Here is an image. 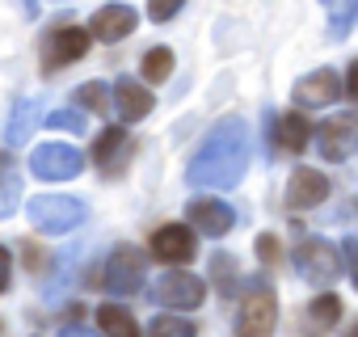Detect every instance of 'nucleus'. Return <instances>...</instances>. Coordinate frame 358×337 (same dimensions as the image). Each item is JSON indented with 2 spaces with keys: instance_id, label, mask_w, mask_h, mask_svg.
<instances>
[{
  "instance_id": "nucleus-15",
  "label": "nucleus",
  "mask_w": 358,
  "mask_h": 337,
  "mask_svg": "<svg viewBox=\"0 0 358 337\" xmlns=\"http://www.w3.org/2000/svg\"><path fill=\"white\" fill-rule=\"evenodd\" d=\"M186 215H190V224H194L203 236H224V232L236 224V211H232L228 203H220V199H194V203L186 207Z\"/></svg>"
},
{
  "instance_id": "nucleus-5",
  "label": "nucleus",
  "mask_w": 358,
  "mask_h": 337,
  "mask_svg": "<svg viewBox=\"0 0 358 337\" xmlns=\"http://www.w3.org/2000/svg\"><path fill=\"white\" fill-rule=\"evenodd\" d=\"M316 148L324 160H350L358 152V110L333 114L320 131H316Z\"/></svg>"
},
{
  "instance_id": "nucleus-14",
  "label": "nucleus",
  "mask_w": 358,
  "mask_h": 337,
  "mask_svg": "<svg viewBox=\"0 0 358 337\" xmlns=\"http://www.w3.org/2000/svg\"><path fill=\"white\" fill-rule=\"evenodd\" d=\"M135 9L131 5H106V9H97L93 13V22H89V34L97 38V43H118V38H127L131 30H135Z\"/></svg>"
},
{
  "instance_id": "nucleus-12",
  "label": "nucleus",
  "mask_w": 358,
  "mask_h": 337,
  "mask_svg": "<svg viewBox=\"0 0 358 337\" xmlns=\"http://www.w3.org/2000/svg\"><path fill=\"white\" fill-rule=\"evenodd\" d=\"M110 106L118 110V118H122V122H139V118H148V114H152L156 97H152V93H148L139 80L122 76V80L110 89Z\"/></svg>"
},
{
  "instance_id": "nucleus-7",
  "label": "nucleus",
  "mask_w": 358,
  "mask_h": 337,
  "mask_svg": "<svg viewBox=\"0 0 358 337\" xmlns=\"http://www.w3.org/2000/svg\"><path fill=\"white\" fill-rule=\"evenodd\" d=\"M89 43H93L89 30H80V26H55L51 34H43V64L51 72L55 68H68V64H76L89 51Z\"/></svg>"
},
{
  "instance_id": "nucleus-20",
  "label": "nucleus",
  "mask_w": 358,
  "mask_h": 337,
  "mask_svg": "<svg viewBox=\"0 0 358 337\" xmlns=\"http://www.w3.org/2000/svg\"><path fill=\"white\" fill-rule=\"evenodd\" d=\"M17 199H22V178L9 156H0V220L17 211Z\"/></svg>"
},
{
  "instance_id": "nucleus-33",
  "label": "nucleus",
  "mask_w": 358,
  "mask_h": 337,
  "mask_svg": "<svg viewBox=\"0 0 358 337\" xmlns=\"http://www.w3.org/2000/svg\"><path fill=\"white\" fill-rule=\"evenodd\" d=\"M26 13H30V17H38V0H26Z\"/></svg>"
},
{
  "instance_id": "nucleus-25",
  "label": "nucleus",
  "mask_w": 358,
  "mask_h": 337,
  "mask_svg": "<svg viewBox=\"0 0 358 337\" xmlns=\"http://www.w3.org/2000/svg\"><path fill=\"white\" fill-rule=\"evenodd\" d=\"M72 101H80L85 110H101V114H106V106H110V89H106L101 80H89V85H80V89H76V97H72Z\"/></svg>"
},
{
  "instance_id": "nucleus-8",
  "label": "nucleus",
  "mask_w": 358,
  "mask_h": 337,
  "mask_svg": "<svg viewBox=\"0 0 358 337\" xmlns=\"http://www.w3.org/2000/svg\"><path fill=\"white\" fill-rule=\"evenodd\" d=\"M274 320H278V303L270 291H253L241 299V312H236V337H270L274 333Z\"/></svg>"
},
{
  "instance_id": "nucleus-32",
  "label": "nucleus",
  "mask_w": 358,
  "mask_h": 337,
  "mask_svg": "<svg viewBox=\"0 0 358 337\" xmlns=\"http://www.w3.org/2000/svg\"><path fill=\"white\" fill-rule=\"evenodd\" d=\"M59 337H97V333H89V329H80V324H72V329H64Z\"/></svg>"
},
{
  "instance_id": "nucleus-16",
  "label": "nucleus",
  "mask_w": 358,
  "mask_h": 337,
  "mask_svg": "<svg viewBox=\"0 0 358 337\" xmlns=\"http://www.w3.org/2000/svg\"><path fill=\"white\" fill-rule=\"evenodd\" d=\"M308 118L303 114H282V118H270V148H282V152H303L308 148Z\"/></svg>"
},
{
  "instance_id": "nucleus-10",
  "label": "nucleus",
  "mask_w": 358,
  "mask_h": 337,
  "mask_svg": "<svg viewBox=\"0 0 358 337\" xmlns=\"http://www.w3.org/2000/svg\"><path fill=\"white\" fill-rule=\"evenodd\" d=\"M194 253H199V241L186 224H164L152 232V257L164 266H186Z\"/></svg>"
},
{
  "instance_id": "nucleus-17",
  "label": "nucleus",
  "mask_w": 358,
  "mask_h": 337,
  "mask_svg": "<svg viewBox=\"0 0 358 337\" xmlns=\"http://www.w3.org/2000/svg\"><path fill=\"white\" fill-rule=\"evenodd\" d=\"M127 152H131V135L122 127H106L97 135V143H93V160L101 164V173H106V168H110V173H118V164H122Z\"/></svg>"
},
{
  "instance_id": "nucleus-26",
  "label": "nucleus",
  "mask_w": 358,
  "mask_h": 337,
  "mask_svg": "<svg viewBox=\"0 0 358 337\" xmlns=\"http://www.w3.org/2000/svg\"><path fill=\"white\" fill-rule=\"evenodd\" d=\"M47 127H55V131H72V135H85V110H55V114H47Z\"/></svg>"
},
{
  "instance_id": "nucleus-1",
  "label": "nucleus",
  "mask_w": 358,
  "mask_h": 337,
  "mask_svg": "<svg viewBox=\"0 0 358 337\" xmlns=\"http://www.w3.org/2000/svg\"><path fill=\"white\" fill-rule=\"evenodd\" d=\"M249 173V131L241 118H220L190 156L186 182L194 190H232Z\"/></svg>"
},
{
  "instance_id": "nucleus-35",
  "label": "nucleus",
  "mask_w": 358,
  "mask_h": 337,
  "mask_svg": "<svg viewBox=\"0 0 358 337\" xmlns=\"http://www.w3.org/2000/svg\"><path fill=\"white\" fill-rule=\"evenodd\" d=\"M55 5H72V0H55Z\"/></svg>"
},
{
  "instance_id": "nucleus-9",
  "label": "nucleus",
  "mask_w": 358,
  "mask_h": 337,
  "mask_svg": "<svg viewBox=\"0 0 358 337\" xmlns=\"http://www.w3.org/2000/svg\"><path fill=\"white\" fill-rule=\"evenodd\" d=\"M203 295H207V282L199 274H186V270H169L152 287V299L156 303H169V308H199Z\"/></svg>"
},
{
  "instance_id": "nucleus-23",
  "label": "nucleus",
  "mask_w": 358,
  "mask_h": 337,
  "mask_svg": "<svg viewBox=\"0 0 358 337\" xmlns=\"http://www.w3.org/2000/svg\"><path fill=\"white\" fill-rule=\"evenodd\" d=\"M194 333H199L194 320L173 316V312H164V316H156V320L148 324V337H194Z\"/></svg>"
},
{
  "instance_id": "nucleus-18",
  "label": "nucleus",
  "mask_w": 358,
  "mask_h": 337,
  "mask_svg": "<svg viewBox=\"0 0 358 337\" xmlns=\"http://www.w3.org/2000/svg\"><path fill=\"white\" fill-rule=\"evenodd\" d=\"M324 5V13H329V43H341L345 34H350V26H354V17H358V0H320Z\"/></svg>"
},
{
  "instance_id": "nucleus-11",
  "label": "nucleus",
  "mask_w": 358,
  "mask_h": 337,
  "mask_svg": "<svg viewBox=\"0 0 358 337\" xmlns=\"http://www.w3.org/2000/svg\"><path fill=\"white\" fill-rule=\"evenodd\" d=\"M337 93H341V76L333 72V68H316V72H308L303 80H295V106L299 110H320V106H329V101H337Z\"/></svg>"
},
{
  "instance_id": "nucleus-31",
  "label": "nucleus",
  "mask_w": 358,
  "mask_h": 337,
  "mask_svg": "<svg viewBox=\"0 0 358 337\" xmlns=\"http://www.w3.org/2000/svg\"><path fill=\"white\" fill-rule=\"evenodd\" d=\"M345 93L358 101V59H354V64H350V72H345Z\"/></svg>"
},
{
  "instance_id": "nucleus-22",
  "label": "nucleus",
  "mask_w": 358,
  "mask_h": 337,
  "mask_svg": "<svg viewBox=\"0 0 358 337\" xmlns=\"http://www.w3.org/2000/svg\"><path fill=\"white\" fill-rule=\"evenodd\" d=\"M337 320H341V299L337 295H320V299L308 303V324L312 329H333Z\"/></svg>"
},
{
  "instance_id": "nucleus-34",
  "label": "nucleus",
  "mask_w": 358,
  "mask_h": 337,
  "mask_svg": "<svg viewBox=\"0 0 358 337\" xmlns=\"http://www.w3.org/2000/svg\"><path fill=\"white\" fill-rule=\"evenodd\" d=\"M350 337H358V324H354V329H350Z\"/></svg>"
},
{
  "instance_id": "nucleus-27",
  "label": "nucleus",
  "mask_w": 358,
  "mask_h": 337,
  "mask_svg": "<svg viewBox=\"0 0 358 337\" xmlns=\"http://www.w3.org/2000/svg\"><path fill=\"white\" fill-rule=\"evenodd\" d=\"M182 9H186V0H148V17L152 22H173Z\"/></svg>"
},
{
  "instance_id": "nucleus-4",
  "label": "nucleus",
  "mask_w": 358,
  "mask_h": 337,
  "mask_svg": "<svg viewBox=\"0 0 358 337\" xmlns=\"http://www.w3.org/2000/svg\"><path fill=\"white\" fill-rule=\"evenodd\" d=\"M101 287H106L110 295H131V291H139V287H143V257H139V249L118 245V249L106 257V266H101Z\"/></svg>"
},
{
  "instance_id": "nucleus-6",
  "label": "nucleus",
  "mask_w": 358,
  "mask_h": 337,
  "mask_svg": "<svg viewBox=\"0 0 358 337\" xmlns=\"http://www.w3.org/2000/svg\"><path fill=\"white\" fill-rule=\"evenodd\" d=\"M80 164H85V156L72 143H43L30 156L34 178H43V182H72L80 173Z\"/></svg>"
},
{
  "instance_id": "nucleus-19",
  "label": "nucleus",
  "mask_w": 358,
  "mask_h": 337,
  "mask_svg": "<svg viewBox=\"0 0 358 337\" xmlns=\"http://www.w3.org/2000/svg\"><path fill=\"white\" fill-rule=\"evenodd\" d=\"M97 320H101V333L106 337H139V324H135V316L122 303H101Z\"/></svg>"
},
{
  "instance_id": "nucleus-30",
  "label": "nucleus",
  "mask_w": 358,
  "mask_h": 337,
  "mask_svg": "<svg viewBox=\"0 0 358 337\" xmlns=\"http://www.w3.org/2000/svg\"><path fill=\"white\" fill-rule=\"evenodd\" d=\"M9 278H13V257H9L5 245H0V291H9Z\"/></svg>"
},
{
  "instance_id": "nucleus-29",
  "label": "nucleus",
  "mask_w": 358,
  "mask_h": 337,
  "mask_svg": "<svg viewBox=\"0 0 358 337\" xmlns=\"http://www.w3.org/2000/svg\"><path fill=\"white\" fill-rule=\"evenodd\" d=\"M341 253H345V270H350V278H354V287H358V241H354V236L341 241Z\"/></svg>"
},
{
  "instance_id": "nucleus-24",
  "label": "nucleus",
  "mask_w": 358,
  "mask_h": 337,
  "mask_svg": "<svg viewBox=\"0 0 358 337\" xmlns=\"http://www.w3.org/2000/svg\"><path fill=\"white\" fill-rule=\"evenodd\" d=\"M173 72V51L169 47H152L148 55H143V76L148 80H164Z\"/></svg>"
},
{
  "instance_id": "nucleus-21",
  "label": "nucleus",
  "mask_w": 358,
  "mask_h": 337,
  "mask_svg": "<svg viewBox=\"0 0 358 337\" xmlns=\"http://www.w3.org/2000/svg\"><path fill=\"white\" fill-rule=\"evenodd\" d=\"M34 122H38V106H34L30 97H22V101L13 106V122H9V131H5V139H9V148H22Z\"/></svg>"
},
{
  "instance_id": "nucleus-2",
  "label": "nucleus",
  "mask_w": 358,
  "mask_h": 337,
  "mask_svg": "<svg viewBox=\"0 0 358 337\" xmlns=\"http://www.w3.org/2000/svg\"><path fill=\"white\" fill-rule=\"evenodd\" d=\"M85 215H89L85 199L38 194V199L30 203V224H34L38 232H47V236H64V232H72L76 224H85Z\"/></svg>"
},
{
  "instance_id": "nucleus-3",
  "label": "nucleus",
  "mask_w": 358,
  "mask_h": 337,
  "mask_svg": "<svg viewBox=\"0 0 358 337\" xmlns=\"http://www.w3.org/2000/svg\"><path fill=\"white\" fill-rule=\"evenodd\" d=\"M291 261H295V270H299L312 287H329V282L341 278V253H337V245H329V241H320V236H303V241L295 245Z\"/></svg>"
},
{
  "instance_id": "nucleus-28",
  "label": "nucleus",
  "mask_w": 358,
  "mask_h": 337,
  "mask_svg": "<svg viewBox=\"0 0 358 337\" xmlns=\"http://www.w3.org/2000/svg\"><path fill=\"white\" fill-rule=\"evenodd\" d=\"M257 257H262V266H274L278 261V241L274 236H257Z\"/></svg>"
},
{
  "instance_id": "nucleus-13",
  "label": "nucleus",
  "mask_w": 358,
  "mask_h": 337,
  "mask_svg": "<svg viewBox=\"0 0 358 337\" xmlns=\"http://www.w3.org/2000/svg\"><path fill=\"white\" fill-rule=\"evenodd\" d=\"M324 199H329V178L320 168H295L291 186H287V203L295 211H308V207H320Z\"/></svg>"
}]
</instances>
